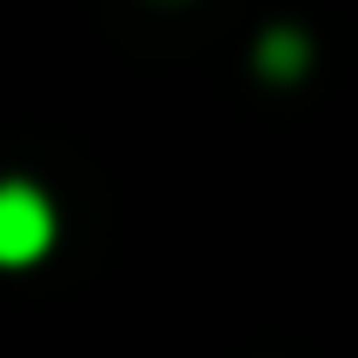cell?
I'll use <instances>...</instances> for the list:
<instances>
[{"label": "cell", "instance_id": "obj_1", "mask_svg": "<svg viewBox=\"0 0 358 358\" xmlns=\"http://www.w3.org/2000/svg\"><path fill=\"white\" fill-rule=\"evenodd\" d=\"M53 245V206L27 179H0V266H34Z\"/></svg>", "mask_w": 358, "mask_h": 358}, {"label": "cell", "instance_id": "obj_2", "mask_svg": "<svg viewBox=\"0 0 358 358\" xmlns=\"http://www.w3.org/2000/svg\"><path fill=\"white\" fill-rule=\"evenodd\" d=\"M259 66H266L272 80H292L299 66H306V34H292V27H272L266 47H259Z\"/></svg>", "mask_w": 358, "mask_h": 358}]
</instances>
